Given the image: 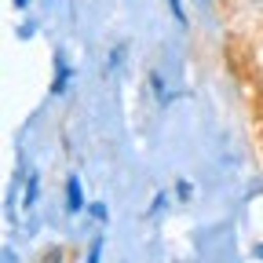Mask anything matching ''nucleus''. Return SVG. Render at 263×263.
I'll return each mask as SVG.
<instances>
[{
    "mask_svg": "<svg viewBox=\"0 0 263 263\" xmlns=\"http://www.w3.org/2000/svg\"><path fill=\"white\" fill-rule=\"evenodd\" d=\"M99 249H103V241H95L91 252H88V263H99Z\"/></svg>",
    "mask_w": 263,
    "mask_h": 263,
    "instance_id": "obj_2",
    "label": "nucleus"
},
{
    "mask_svg": "<svg viewBox=\"0 0 263 263\" xmlns=\"http://www.w3.org/2000/svg\"><path fill=\"white\" fill-rule=\"evenodd\" d=\"M15 4H18V8H26V0H15Z\"/></svg>",
    "mask_w": 263,
    "mask_h": 263,
    "instance_id": "obj_3",
    "label": "nucleus"
},
{
    "mask_svg": "<svg viewBox=\"0 0 263 263\" xmlns=\"http://www.w3.org/2000/svg\"><path fill=\"white\" fill-rule=\"evenodd\" d=\"M66 186H70V209L77 212V209H81V183H77V176H70V183H66Z\"/></svg>",
    "mask_w": 263,
    "mask_h": 263,
    "instance_id": "obj_1",
    "label": "nucleus"
}]
</instances>
